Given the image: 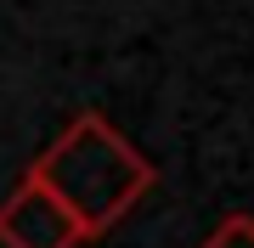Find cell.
Instances as JSON below:
<instances>
[{
  "instance_id": "3957f363",
  "label": "cell",
  "mask_w": 254,
  "mask_h": 248,
  "mask_svg": "<svg viewBox=\"0 0 254 248\" xmlns=\"http://www.w3.org/2000/svg\"><path fill=\"white\" fill-rule=\"evenodd\" d=\"M198 248H254V214H226Z\"/></svg>"
},
{
  "instance_id": "7a4b0ae2",
  "label": "cell",
  "mask_w": 254,
  "mask_h": 248,
  "mask_svg": "<svg viewBox=\"0 0 254 248\" xmlns=\"http://www.w3.org/2000/svg\"><path fill=\"white\" fill-rule=\"evenodd\" d=\"M79 243H85L79 220L34 175H23L11 186V198L0 203V248H79Z\"/></svg>"
},
{
  "instance_id": "6da1fadb",
  "label": "cell",
  "mask_w": 254,
  "mask_h": 248,
  "mask_svg": "<svg viewBox=\"0 0 254 248\" xmlns=\"http://www.w3.org/2000/svg\"><path fill=\"white\" fill-rule=\"evenodd\" d=\"M28 175L79 220L85 243L108 237V231L158 186L153 158L141 147H130L102 113H79V119L28 164Z\"/></svg>"
}]
</instances>
